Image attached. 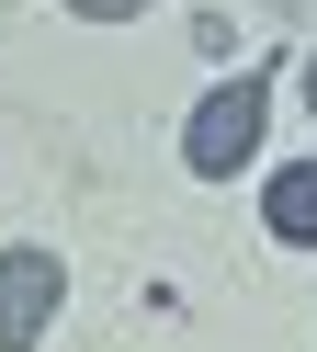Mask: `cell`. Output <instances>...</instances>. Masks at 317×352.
I'll list each match as a JSON object with an SVG mask.
<instances>
[{
	"mask_svg": "<svg viewBox=\"0 0 317 352\" xmlns=\"http://www.w3.org/2000/svg\"><path fill=\"white\" fill-rule=\"evenodd\" d=\"M57 296H68V273H57V250H0V352H45V318H57Z\"/></svg>",
	"mask_w": 317,
	"mask_h": 352,
	"instance_id": "obj_2",
	"label": "cell"
},
{
	"mask_svg": "<svg viewBox=\"0 0 317 352\" xmlns=\"http://www.w3.org/2000/svg\"><path fill=\"white\" fill-rule=\"evenodd\" d=\"M80 23H125V12H148V0H68Z\"/></svg>",
	"mask_w": 317,
	"mask_h": 352,
	"instance_id": "obj_4",
	"label": "cell"
},
{
	"mask_svg": "<svg viewBox=\"0 0 317 352\" xmlns=\"http://www.w3.org/2000/svg\"><path fill=\"white\" fill-rule=\"evenodd\" d=\"M306 102H317V57H306Z\"/></svg>",
	"mask_w": 317,
	"mask_h": 352,
	"instance_id": "obj_5",
	"label": "cell"
},
{
	"mask_svg": "<svg viewBox=\"0 0 317 352\" xmlns=\"http://www.w3.org/2000/svg\"><path fill=\"white\" fill-rule=\"evenodd\" d=\"M261 125H272V80H261V69H238V80H215V91L193 102L181 160H193L204 182H238V170L261 160Z\"/></svg>",
	"mask_w": 317,
	"mask_h": 352,
	"instance_id": "obj_1",
	"label": "cell"
},
{
	"mask_svg": "<svg viewBox=\"0 0 317 352\" xmlns=\"http://www.w3.org/2000/svg\"><path fill=\"white\" fill-rule=\"evenodd\" d=\"M261 216H272V239H283V250H317V160H294V170H272V193H261Z\"/></svg>",
	"mask_w": 317,
	"mask_h": 352,
	"instance_id": "obj_3",
	"label": "cell"
}]
</instances>
